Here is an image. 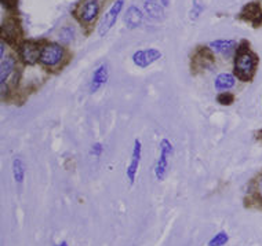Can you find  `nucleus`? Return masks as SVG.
I'll return each mask as SVG.
<instances>
[{"label":"nucleus","instance_id":"obj_1","mask_svg":"<svg viewBox=\"0 0 262 246\" xmlns=\"http://www.w3.org/2000/svg\"><path fill=\"white\" fill-rule=\"evenodd\" d=\"M258 59L254 53L249 50V44L244 41L236 51L235 58V73L237 79L243 81H249L253 79L257 67Z\"/></svg>","mask_w":262,"mask_h":246},{"label":"nucleus","instance_id":"obj_2","mask_svg":"<svg viewBox=\"0 0 262 246\" xmlns=\"http://www.w3.org/2000/svg\"><path fill=\"white\" fill-rule=\"evenodd\" d=\"M174 154V146L170 139L163 138L159 144V157L156 165H155V176L159 182H163L170 169V158Z\"/></svg>","mask_w":262,"mask_h":246},{"label":"nucleus","instance_id":"obj_3","mask_svg":"<svg viewBox=\"0 0 262 246\" xmlns=\"http://www.w3.org/2000/svg\"><path fill=\"white\" fill-rule=\"evenodd\" d=\"M63 55H65V50L62 48V45L58 43H49L41 48L39 62L49 67L57 66L63 59Z\"/></svg>","mask_w":262,"mask_h":246},{"label":"nucleus","instance_id":"obj_4","mask_svg":"<svg viewBox=\"0 0 262 246\" xmlns=\"http://www.w3.org/2000/svg\"><path fill=\"white\" fill-rule=\"evenodd\" d=\"M123 6H124V0H116L113 5L111 6V9L104 14V17H102L100 21V25H98V35H100V36H105V35L112 29L113 25L118 21L119 14L122 13Z\"/></svg>","mask_w":262,"mask_h":246},{"label":"nucleus","instance_id":"obj_5","mask_svg":"<svg viewBox=\"0 0 262 246\" xmlns=\"http://www.w3.org/2000/svg\"><path fill=\"white\" fill-rule=\"evenodd\" d=\"M141 158H142V143L140 139L134 140V146H133V152H131V158L126 169V176L128 179V183L133 186L137 179V174L140 169Z\"/></svg>","mask_w":262,"mask_h":246},{"label":"nucleus","instance_id":"obj_6","mask_svg":"<svg viewBox=\"0 0 262 246\" xmlns=\"http://www.w3.org/2000/svg\"><path fill=\"white\" fill-rule=\"evenodd\" d=\"M162 58V53L156 48L138 50L133 54V62L138 67H148Z\"/></svg>","mask_w":262,"mask_h":246},{"label":"nucleus","instance_id":"obj_7","mask_svg":"<svg viewBox=\"0 0 262 246\" xmlns=\"http://www.w3.org/2000/svg\"><path fill=\"white\" fill-rule=\"evenodd\" d=\"M41 48L35 41H24L19 45V57L27 65H35L37 61H40Z\"/></svg>","mask_w":262,"mask_h":246},{"label":"nucleus","instance_id":"obj_8","mask_svg":"<svg viewBox=\"0 0 262 246\" xmlns=\"http://www.w3.org/2000/svg\"><path fill=\"white\" fill-rule=\"evenodd\" d=\"M108 79H109L108 63H101L100 66L97 67L94 72H93V75H91V81H90L91 94L97 92L102 85L106 84Z\"/></svg>","mask_w":262,"mask_h":246},{"label":"nucleus","instance_id":"obj_9","mask_svg":"<svg viewBox=\"0 0 262 246\" xmlns=\"http://www.w3.org/2000/svg\"><path fill=\"white\" fill-rule=\"evenodd\" d=\"M100 13V3L98 0H84V3L79 9V17L83 22H93Z\"/></svg>","mask_w":262,"mask_h":246},{"label":"nucleus","instance_id":"obj_10","mask_svg":"<svg viewBox=\"0 0 262 246\" xmlns=\"http://www.w3.org/2000/svg\"><path fill=\"white\" fill-rule=\"evenodd\" d=\"M236 47H237L236 40H229V39H220V40H214L208 43V48L211 50L212 53L225 55V57H229L233 51H237Z\"/></svg>","mask_w":262,"mask_h":246},{"label":"nucleus","instance_id":"obj_11","mask_svg":"<svg viewBox=\"0 0 262 246\" xmlns=\"http://www.w3.org/2000/svg\"><path fill=\"white\" fill-rule=\"evenodd\" d=\"M242 18L253 23L254 27H258L262 22L261 6L258 3H249L247 6H244L243 11H242Z\"/></svg>","mask_w":262,"mask_h":246},{"label":"nucleus","instance_id":"obj_12","mask_svg":"<svg viewBox=\"0 0 262 246\" xmlns=\"http://www.w3.org/2000/svg\"><path fill=\"white\" fill-rule=\"evenodd\" d=\"M142 19H144V14L141 11L137 6H130L128 10L126 11V15H124V23L128 29H136L142 23Z\"/></svg>","mask_w":262,"mask_h":246},{"label":"nucleus","instance_id":"obj_13","mask_svg":"<svg viewBox=\"0 0 262 246\" xmlns=\"http://www.w3.org/2000/svg\"><path fill=\"white\" fill-rule=\"evenodd\" d=\"M236 85V77L232 75V73H220L217 77H215V81H214V87L217 91H222V92H226V91L232 90Z\"/></svg>","mask_w":262,"mask_h":246},{"label":"nucleus","instance_id":"obj_14","mask_svg":"<svg viewBox=\"0 0 262 246\" xmlns=\"http://www.w3.org/2000/svg\"><path fill=\"white\" fill-rule=\"evenodd\" d=\"M14 70H15V59L13 57L2 59V63H0V83H2V90L5 88V85L7 84V80L13 75Z\"/></svg>","mask_w":262,"mask_h":246},{"label":"nucleus","instance_id":"obj_15","mask_svg":"<svg viewBox=\"0 0 262 246\" xmlns=\"http://www.w3.org/2000/svg\"><path fill=\"white\" fill-rule=\"evenodd\" d=\"M11 170H13V178L14 180H15V183H23L24 180H25L27 168H25V162H24V160L21 157H14Z\"/></svg>","mask_w":262,"mask_h":246},{"label":"nucleus","instance_id":"obj_16","mask_svg":"<svg viewBox=\"0 0 262 246\" xmlns=\"http://www.w3.org/2000/svg\"><path fill=\"white\" fill-rule=\"evenodd\" d=\"M144 9L150 18L154 19H162L163 15H164V10L156 0H145Z\"/></svg>","mask_w":262,"mask_h":246},{"label":"nucleus","instance_id":"obj_17","mask_svg":"<svg viewBox=\"0 0 262 246\" xmlns=\"http://www.w3.org/2000/svg\"><path fill=\"white\" fill-rule=\"evenodd\" d=\"M214 62V57L211 55V50H200L198 54L194 55L193 58V65L196 67H207Z\"/></svg>","mask_w":262,"mask_h":246},{"label":"nucleus","instance_id":"obj_18","mask_svg":"<svg viewBox=\"0 0 262 246\" xmlns=\"http://www.w3.org/2000/svg\"><path fill=\"white\" fill-rule=\"evenodd\" d=\"M3 31H5V39H11V40H15L17 36H18V25L15 23L14 19H10L6 23H3Z\"/></svg>","mask_w":262,"mask_h":246},{"label":"nucleus","instance_id":"obj_19","mask_svg":"<svg viewBox=\"0 0 262 246\" xmlns=\"http://www.w3.org/2000/svg\"><path fill=\"white\" fill-rule=\"evenodd\" d=\"M229 241V235L226 231H220L208 241V246H225Z\"/></svg>","mask_w":262,"mask_h":246},{"label":"nucleus","instance_id":"obj_20","mask_svg":"<svg viewBox=\"0 0 262 246\" xmlns=\"http://www.w3.org/2000/svg\"><path fill=\"white\" fill-rule=\"evenodd\" d=\"M204 9H206V7H204V5L200 0H193V5H192V9H190L189 11V18L192 19V21H196V19L202 15Z\"/></svg>","mask_w":262,"mask_h":246},{"label":"nucleus","instance_id":"obj_21","mask_svg":"<svg viewBox=\"0 0 262 246\" xmlns=\"http://www.w3.org/2000/svg\"><path fill=\"white\" fill-rule=\"evenodd\" d=\"M73 36H75V29L72 27H65L59 32V37L62 43H71L73 40Z\"/></svg>","mask_w":262,"mask_h":246},{"label":"nucleus","instance_id":"obj_22","mask_svg":"<svg viewBox=\"0 0 262 246\" xmlns=\"http://www.w3.org/2000/svg\"><path fill=\"white\" fill-rule=\"evenodd\" d=\"M217 101L220 105H224V106H229L235 101V96L229 92H220V95L217 96Z\"/></svg>","mask_w":262,"mask_h":246},{"label":"nucleus","instance_id":"obj_23","mask_svg":"<svg viewBox=\"0 0 262 246\" xmlns=\"http://www.w3.org/2000/svg\"><path fill=\"white\" fill-rule=\"evenodd\" d=\"M91 156H94V157H101V154L104 153V146L101 143H94L93 146H91Z\"/></svg>","mask_w":262,"mask_h":246},{"label":"nucleus","instance_id":"obj_24","mask_svg":"<svg viewBox=\"0 0 262 246\" xmlns=\"http://www.w3.org/2000/svg\"><path fill=\"white\" fill-rule=\"evenodd\" d=\"M2 3H3V6H5V7H7V9H11V7H14V6H15L17 0H2Z\"/></svg>","mask_w":262,"mask_h":246},{"label":"nucleus","instance_id":"obj_25","mask_svg":"<svg viewBox=\"0 0 262 246\" xmlns=\"http://www.w3.org/2000/svg\"><path fill=\"white\" fill-rule=\"evenodd\" d=\"M160 5H162L163 7H168V5H170V0H160Z\"/></svg>","mask_w":262,"mask_h":246},{"label":"nucleus","instance_id":"obj_26","mask_svg":"<svg viewBox=\"0 0 262 246\" xmlns=\"http://www.w3.org/2000/svg\"><path fill=\"white\" fill-rule=\"evenodd\" d=\"M54 246H69V245H68V242H67V241H62V242H59V243H57V245H54Z\"/></svg>","mask_w":262,"mask_h":246}]
</instances>
